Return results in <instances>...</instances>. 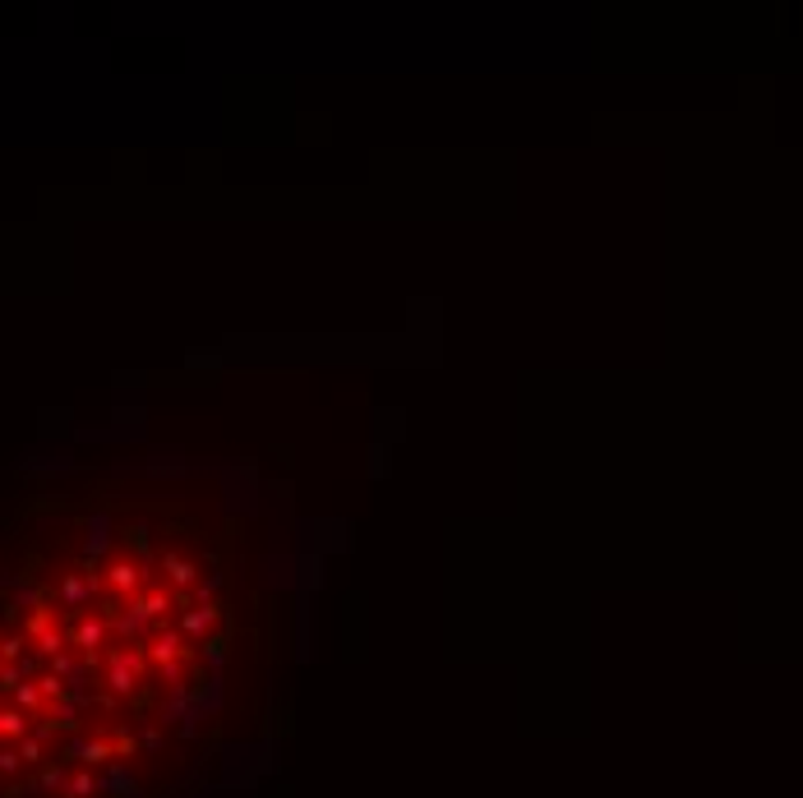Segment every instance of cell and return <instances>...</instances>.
<instances>
[{
    "instance_id": "obj_1",
    "label": "cell",
    "mask_w": 803,
    "mask_h": 798,
    "mask_svg": "<svg viewBox=\"0 0 803 798\" xmlns=\"http://www.w3.org/2000/svg\"><path fill=\"white\" fill-rule=\"evenodd\" d=\"M106 586L116 596H134L144 586V563H134V558H111L106 563Z\"/></svg>"
},
{
    "instance_id": "obj_2",
    "label": "cell",
    "mask_w": 803,
    "mask_h": 798,
    "mask_svg": "<svg viewBox=\"0 0 803 798\" xmlns=\"http://www.w3.org/2000/svg\"><path fill=\"white\" fill-rule=\"evenodd\" d=\"M222 619V604H203V609H185V614H180V632H185V637L199 646V642H209V628Z\"/></svg>"
},
{
    "instance_id": "obj_3",
    "label": "cell",
    "mask_w": 803,
    "mask_h": 798,
    "mask_svg": "<svg viewBox=\"0 0 803 798\" xmlns=\"http://www.w3.org/2000/svg\"><path fill=\"white\" fill-rule=\"evenodd\" d=\"M171 604H180V600H171V591H167V586H153L148 596H139V600H134V609H139V614H148L153 623H162V614H167Z\"/></svg>"
},
{
    "instance_id": "obj_4",
    "label": "cell",
    "mask_w": 803,
    "mask_h": 798,
    "mask_svg": "<svg viewBox=\"0 0 803 798\" xmlns=\"http://www.w3.org/2000/svg\"><path fill=\"white\" fill-rule=\"evenodd\" d=\"M106 531H111V522L102 518V512H93V518H88V540H83V554H88V558H98V554L106 549V540H111Z\"/></svg>"
},
{
    "instance_id": "obj_5",
    "label": "cell",
    "mask_w": 803,
    "mask_h": 798,
    "mask_svg": "<svg viewBox=\"0 0 803 798\" xmlns=\"http://www.w3.org/2000/svg\"><path fill=\"white\" fill-rule=\"evenodd\" d=\"M162 573H167L176 586H190V581H194V563L180 558V554H162Z\"/></svg>"
}]
</instances>
